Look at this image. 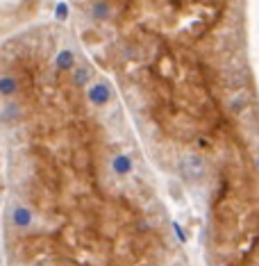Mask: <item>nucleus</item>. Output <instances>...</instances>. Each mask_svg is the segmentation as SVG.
<instances>
[{"label": "nucleus", "instance_id": "f257e3e1", "mask_svg": "<svg viewBox=\"0 0 259 266\" xmlns=\"http://www.w3.org/2000/svg\"><path fill=\"white\" fill-rule=\"evenodd\" d=\"M84 93H87V100L93 105V107H107L114 98V89L107 80H93Z\"/></svg>", "mask_w": 259, "mask_h": 266}, {"label": "nucleus", "instance_id": "f03ea898", "mask_svg": "<svg viewBox=\"0 0 259 266\" xmlns=\"http://www.w3.org/2000/svg\"><path fill=\"white\" fill-rule=\"evenodd\" d=\"M89 16L96 23H107V21H114L118 16V7L114 5V0H91Z\"/></svg>", "mask_w": 259, "mask_h": 266}, {"label": "nucleus", "instance_id": "7ed1b4c3", "mask_svg": "<svg viewBox=\"0 0 259 266\" xmlns=\"http://www.w3.org/2000/svg\"><path fill=\"white\" fill-rule=\"evenodd\" d=\"M68 75H71V84L75 89H87L89 84L93 82V78H96V71H93L91 64L82 62V64H77V66L73 68Z\"/></svg>", "mask_w": 259, "mask_h": 266}, {"label": "nucleus", "instance_id": "20e7f679", "mask_svg": "<svg viewBox=\"0 0 259 266\" xmlns=\"http://www.w3.org/2000/svg\"><path fill=\"white\" fill-rule=\"evenodd\" d=\"M9 221L18 230H30L34 223V212L28 205H14L12 212H9Z\"/></svg>", "mask_w": 259, "mask_h": 266}, {"label": "nucleus", "instance_id": "39448f33", "mask_svg": "<svg viewBox=\"0 0 259 266\" xmlns=\"http://www.w3.org/2000/svg\"><path fill=\"white\" fill-rule=\"evenodd\" d=\"M75 66H77V52H75V48H62V50L55 55V71L59 73V75L71 73Z\"/></svg>", "mask_w": 259, "mask_h": 266}, {"label": "nucleus", "instance_id": "423d86ee", "mask_svg": "<svg viewBox=\"0 0 259 266\" xmlns=\"http://www.w3.org/2000/svg\"><path fill=\"white\" fill-rule=\"evenodd\" d=\"M21 91V80L12 73H0V98L12 100Z\"/></svg>", "mask_w": 259, "mask_h": 266}, {"label": "nucleus", "instance_id": "0eeeda50", "mask_svg": "<svg viewBox=\"0 0 259 266\" xmlns=\"http://www.w3.org/2000/svg\"><path fill=\"white\" fill-rule=\"evenodd\" d=\"M112 171L116 178H128L134 171V159L128 153H118V155L112 157Z\"/></svg>", "mask_w": 259, "mask_h": 266}, {"label": "nucleus", "instance_id": "6e6552de", "mask_svg": "<svg viewBox=\"0 0 259 266\" xmlns=\"http://www.w3.org/2000/svg\"><path fill=\"white\" fill-rule=\"evenodd\" d=\"M21 116H23V107H21L18 103H7L0 109V121H3V123H16Z\"/></svg>", "mask_w": 259, "mask_h": 266}, {"label": "nucleus", "instance_id": "1a4fd4ad", "mask_svg": "<svg viewBox=\"0 0 259 266\" xmlns=\"http://www.w3.org/2000/svg\"><path fill=\"white\" fill-rule=\"evenodd\" d=\"M64 16H66V7H64V5H59V7H57V18L64 21Z\"/></svg>", "mask_w": 259, "mask_h": 266}, {"label": "nucleus", "instance_id": "9d476101", "mask_svg": "<svg viewBox=\"0 0 259 266\" xmlns=\"http://www.w3.org/2000/svg\"><path fill=\"white\" fill-rule=\"evenodd\" d=\"M34 266H46V264H44V262H39V264H34Z\"/></svg>", "mask_w": 259, "mask_h": 266}]
</instances>
